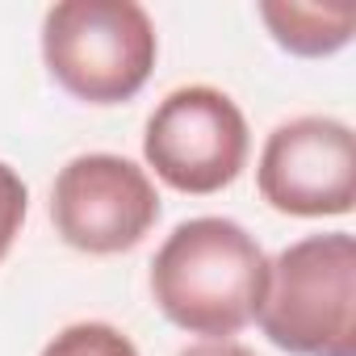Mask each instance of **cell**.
<instances>
[{
	"label": "cell",
	"mask_w": 356,
	"mask_h": 356,
	"mask_svg": "<svg viewBox=\"0 0 356 356\" xmlns=\"http://www.w3.org/2000/svg\"><path fill=\"white\" fill-rule=\"evenodd\" d=\"M268 289V256L231 218L181 222L151 260V293L168 323L189 335L231 339L256 323Z\"/></svg>",
	"instance_id": "obj_1"
},
{
	"label": "cell",
	"mask_w": 356,
	"mask_h": 356,
	"mask_svg": "<svg viewBox=\"0 0 356 356\" xmlns=\"http://www.w3.org/2000/svg\"><path fill=\"white\" fill-rule=\"evenodd\" d=\"M256 323L289 356H356V239L327 231L289 243L268 264Z\"/></svg>",
	"instance_id": "obj_2"
},
{
	"label": "cell",
	"mask_w": 356,
	"mask_h": 356,
	"mask_svg": "<svg viewBox=\"0 0 356 356\" xmlns=\"http://www.w3.org/2000/svg\"><path fill=\"white\" fill-rule=\"evenodd\" d=\"M42 59L76 101L122 105L151 80L159 34L134 0H63L42 17Z\"/></svg>",
	"instance_id": "obj_3"
},
{
	"label": "cell",
	"mask_w": 356,
	"mask_h": 356,
	"mask_svg": "<svg viewBox=\"0 0 356 356\" xmlns=\"http://www.w3.org/2000/svg\"><path fill=\"white\" fill-rule=\"evenodd\" d=\"M252 151L243 109L210 84L168 92L147 118L143 155L176 193L210 197L243 172Z\"/></svg>",
	"instance_id": "obj_4"
},
{
	"label": "cell",
	"mask_w": 356,
	"mask_h": 356,
	"mask_svg": "<svg viewBox=\"0 0 356 356\" xmlns=\"http://www.w3.org/2000/svg\"><path fill=\"white\" fill-rule=\"evenodd\" d=\"M51 222L67 248L84 256H118L151 235L159 222V193L126 155H76L55 176Z\"/></svg>",
	"instance_id": "obj_5"
},
{
	"label": "cell",
	"mask_w": 356,
	"mask_h": 356,
	"mask_svg": "<svg viewBox=\"0 0 356 356\" xmlns=\"http://www.w3.org/2000/svg\"><path fill=\"white\" fill-rule=\"evenodd\" d=\"M260 197L289 218H339L356 202V138L335 118L281 122L256 163Z\"/></svg>",
	"instance_id": "obj_6"
},
{
	"label": "cell",
	"mask_w": 356,
	"mask_h": 356,
	"mask_svg": "<svg viewBox=\"0 0 356 356\" xmlns=\"http://www.w3.org/2000/svg\"><path fill=\"white\" fill-rule=\"evenodd\" d=\"M260 22L268 26L273 42L298 59H327L343 51L356 34L352 9H323V5H289V0H264Z\"/></svg>",
	"instance_id": "obj_7"
},
{
	"label": "cell",
	"mask_w": 356,
	"mask_h": 356,
	"mask_svg": "<svg viewBox=\"0 0 356 356\" xmlns=\"http://www.w3.org/2000/svg\"><path fill=\"white\" fill-rule=\"evenodd\" d=\"M42 356H138V348L113 323H72L42 348Z\"/></svg>",
	"instance_id": "obj_8"
},
{
	"label": "cell",
	"mask_w": 356,
	"mask_h": 356,
	"mask_svg": "<svg viewBox=\"0 0 356 356\" xmlns=\"http://www.w3.org/2000/svg\"><path fill=\"white\" fill-rule=\"evenodd\" d=\"M26 206H30V189L17 176V168H9L0 159V260L9 256L13 239L22 235V222H26Z\"/></svg>",
	"instance_id": "obj_9"
},
{
	"label": "cell",
	"mask_w": 356,
	"mask_h": 356,
	"mask_svg": "<svg viewBox=\"0 0 356 356\" xmlns=\"http://www.w3.org/2000/svg\"><path fill=\"white\" fill-rule=\"evenodd\" d=\"M181 356H256V352L235 339H202V343H189Z\"/></svg>",
	"instance_id": "obj_10"
}]
</instances>
